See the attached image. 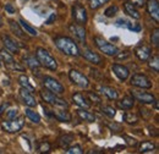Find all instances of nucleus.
I'll return each instance as SVG.
<instances>
[{
    "label": "nucleus",
    "instance_id": "1",
    "mask_svg": "<svg viewBox=\"0 0 159 154\" xmlns=\"http://www.w3.org/2000/svg\"><path fill=\"white\" fill-rule=\"evenodd\" d=\"M55 45L58 47L60 52H62L64 54L69 55V57H79L80 49L77 44L75 43V40L69 37H64L60 36L55 38Z\"/></svg>",
    "mask_w": 159,
    "mask_h": 154
},
{
    "label": "nucleus",
    "instance_id": "2",
    "mask_svg": "<svg viewBox=\"0 0 159 154\" xmlns=\"http://www.w3.org/2000/svg\"><path fill=\"white\" fill-rule=\"evenodd\" d=\"M36 58L38 60L42 66L52 70V71H55L58 69V64H57V60L53 58L48 50H45L44 48H37L36 50Z\"/></svg>",
    "mask_w": 159,
    "mask_h": 154
},
{
    "label": "nucleus",
    "instance_id": "3",
    "mask_svg": "<svg viewBox=\"0 0 159 154\" xmlns=\"http://www.w3.org/2000/svg\"><path fill=\"white\" fill-rule=\"evenodd\" d=\"M39 94H40V97H42V99H43L45 103L50 104V105H54V106H58V108H67V106H69V104H67V102H66L65 99L58 97L55 93H53V92H50V91L42 89L39 92Z\"/></svg>",
    "mask_w": 159,
    "mask_h": 154
},
{
    "label": "nucleus",
    "instance_id": "4",
    "mask_svg": "<svg viewBox=\"0 0 159 154\" xmlns=\"http://www.w3.org/2000/svg\"><path fill=\"white\" fill-rule=\"evenodd\" d=\"M93 40H94V44L97 45V48L99 49L102 53H104L105 55L115 57L119 53V50H118V48L115 45L110 44L108 40H105V39L102 38V37H94Z\"/></svg>",
    "mask_w": 159,
    "mask_h": 154
},
{
    "label": "nucleus",
    "instance_id": "5",
    "mask_svg": "<svg viewBox=\"0 0 159 154\" xmlns=\"http://www.w3.org/2000/svg\"><path fill=\"white\" fill-rule=\"evenodd\" d=\"M25 125V120L23 117H15V119H11L10 121H4L1 127L5 132H9V134H17L22 130Z\"/></svg>",
    "mask_w": 159,
    "mask_h": 154
},
{
    "label": "nucleus",
    "instance_id": "6",
    "mask_svg": "<svg viewBox=\"0 0 159 154\" xmlns=\"http://www.w3.org/2000/svg\"><path fill=\"white\" fill-rule=\"evenodd\" d=\"M43 83H44V86H45L47 89H49L50 92H53V93H55V94H62V93L65 92L64 86L60 83L59 81H57V79L53 78V77L45 76L43 78Z\"/></svg>",
    "mask_w": 159,
    "mask_h": 154
},
{
    "label": "nucleus",
    "instance_id": "7",
    "mask_svg": "<svg viewBox=\"0 0 159 154\" xmlns=\"http://www.w3.org/2000/svg\"><path fill=\"white\" fill-rule=\"evenodd\" d=\"M131 84L141 89H149L153 86L152 81L146 75H142V74H136L131 77Z\"/></svg>",
    "mask_w": 159,
    "mask_h": 154
},
{
    "label": "nucleus",
    "instance_id": "8",
    "mask_svg": "<svg viewBox=\"0 0 159 154\" xmlns=\"http://www.w3.org/2000/svg\"><path fill=\"white\" fill-rule=\"evenodd\" d=\"M72 16L76 21V23H79V25H84L87 22V19H88L84 6L81 5L80 2H76L72 6Z\"/></svg>",
    "mask_w": 159,
    "mask_h": 154
},
{
    "label": "nucleus",
    "instance_id": "9",
    "mask_svg": "<svg viewBox=\"0 0 159 154\" xmlns=\"http://www.w3.org/2000/svg\"><path fill=\"white\" fill-rule=\"evenodd\" d=\"M69 76H70V79H71L75 84H77L79 87H81V88H88V86H89V79L84 76L82 72H80L77 70H71V71L69 72Z\"/></svg>",
    "mask_w": 159,
    "mask_h": 154
},
{
    "label": "nucleus",
    "instance_id": "10",
    "mask_svg": "<svg viewBox=\"0 0 159 154\" xmlns=\"http://www.w3.org/2000/svg\"><path fill=\"white\" fill-rule=\"evenodd\" d=\"M131 94H132V98L135 100L139 102L141 104H153L156 102V97L151 94V93H148V92L134 89V91H131Z\"/></svg>",
    "mask_w": 159,
    "mask_h": 154
},
{
    "label": "nucleus",
    "instance_id": "11",
    "mask_svg": "<svg viewBox=\"0 0 159 154\" xmlns=\"http://www.w3.org/2000/svg\"><path fill=\"white\" fill-rule=\"evenodd\" d=\"M0 57H1V59L4 60L6 67H9V69H11V70H20V71L23 70V67H21L19 64H16V61L14 60L12 55H11L6 49L0 50Z\"/></svg>",
    "mask_w": 159,
    "mask_h": 154
},
{
    "label": "nucleus",
    "instance_id": "12",
    "mask_svg": "<svg viewBox=\"0 0 159 154\" xmlns=\"http://www.w3.org/2000/svg\"><path fill=\"white\" fill-rule=\"evenodd\" d=\"M20 97L23 100V103L26 104V106H28V108H36L37 106V100L33 96V92L22 87L20 91Z\"/></svg>",
    "mask_w": 159,
    "mask_h": 154
},
{
    "label": "nucleus",
    "instance_id": "13",
    "mask_svg": "<svg viewBox=\"0 0 159 154\" xmlns=\"http://www.w3.org/2000/svg\"><path fill=\"white\" fill-rule=\"evenodd\" d=\"M1 40H2V43H4V45H5V49H6L7 52H10V53H12V54H17V53L20 52L19 44L11 38V37H9V36H6V34H2V36H1Z\"/></svg>",
    "mask_w": 159,
    "mask_h": 154
},
{
    "label": "nucleus",
    "instance_id": "14",
    "mask_svg": "<svg viewBox=\"0 0 159 154\" xmlns=\"http://www.w3.org/2000/svg\"><path fill=\"white\" fill-rule=\"evenodd\" d=\"M70 31L76 36V38L79 39L81 43H86V29L82 25H79V23H71L69 26Z\"/></svg>",
    "mask_w": 159,
    "mask_h": 154
},
{
    "label": "nucleus",
    "instance_id": "15",
    "mask_svg": "<svg viewBox=\"0 0 159 154\" xmlns=\"http://www.w3.org/2000/svg\"><path fill=\"white\" fill-rule=\"evenodd\" d=\"M147 11L149 16L156 21V23L159 22V4L158 0H148L147 1Z\"/></svg>",
    "mask_w": 159,
    "mask_h": 154
},
{
    "label": "nucleus",
    "instance_id": "16",
    "mask_svg": "<svg viewBox=\"0 0 159 154\" xmlns=\"http://www.w3.org/2000/svg\"><path fill=\"white\" fill-rule=\"evenodd\" d=\"M111 69H113L114 74L118 76V78H119L120 81H126V79L129 78L130 70H129L126 66L120 65V64H114V65L111 66Z\"/></svg>",
    "mask_w": 159,
    "mask_h": 154
},
{
    "label": "nucleus",
    "instance_id": "17",
    "mask_svg": "<svg viewBox=\"0 0 159 154\" xmlns=\"http://www.w3.org/2000/svg\"><path fill=\"white\" fill-rule=\"evenodd\" d=\"M135 54L141 61H146L151 57V48L146 44H139V47L135 49Z\"/></svg>",
    "mask_w": 159,
    "mask_h": 154
},
{
    "label": "nucleus",
    "instance_id": "18",
    "mask_svg": "<svg viewBox=\"0 0 159 154\" xmlns=\"http://www.w3.org/2000/svg\"><path fill=\"white\" fill-rule=\"evenodd\" d=\"M83 58L86 59V60H88L89 62H92V64H96V65H99L103 62V60H102V57L98 55L97 53H94V52H92L91 49H88V48H86L84 50H83Z\"/></svg>",
    "mask_w": 159,
    "mask_h": 154
},
{
    "label": "nucleus",
    "instance_id": "19",
    "mask_svg": "<svg viewBox=\"0 0 159 154\" xmlns=\"http://www.w3.org/2000/svg\"><path fill=\"white\" fill-rule=\"evenodd\" d=\"M72 100H74V103H75L76 105H79L80 108H82V109H89V108H91L89 100L83 96L82 93H75V94L72 96Z\"/></svg>",
    "mask_w": 159,
    "mask_h": 154
},
{
    "label": "nucleus",
    "instance_id": "20",
    "mask_svg": "<svg viewBox=\"0 0 159 154\" xmlns=\"http://www.w3.org/2000/svg\"><path fill=\"white\" fill-rule=\"evenodd\" d=\"M53 116L60 121V122H70L71 121V115L67 110H60V109H55L53 111Z\"/></svg>",
    "mask_w": 159,
    "mask_h": 154
},
{
    "label": "nucleus",
    "instance_id": "21",
    "mask_svg": "<svg viewBox=\"0 0 159 154\" xmlns=\"http://www.w3.org/2000/svg\"><path fill=\"white\" fill-rule=\"evenodd\" d=\"M124 9H125L126 14H129L131 17H134L135 20L141 19V15H139V12L137 11V9H136V6L134 4L126 1V2H124Z\"/></svg>",
    "mask_w": 159,
    "mask_h": 154
},
{
    "label": "nucleus",
    "instance_id": "22",
    "mask_svg": "<svg viewBox=\"0 0 159 154\" xmlns=\"http://www.w3.org/2000/svg\"><path fill=\"white\" fill-rule=\"evenodd\" d=\"M9 25H10L11 31L14 32V34H16L19 38H22V39L26 38V36H25V33H23V29H22V27L20 26V23H17V22L14 21V20H10V21H9Z\"/></svg>",
    "mask_w": 159,
    "mask_h": 154
},
{
    "label": "nucleus",
    "instance_id": "23",
    "mask_svg": "<svg viewBox=\"0 0 159 154\" xmlns=\"http://www.w3.org/2000/svg\"><path fill=\"white\" fill-rule=\"evenodd\" d=\"M135 104V99L131 98V97H124L120 102H118V106L120 109H124V110H129L134 106Z\"/></svg>",
    "mask_w": 159,
    "mask_h": 154
},
{
    "label": "nucleus",
    "instance_id": "24",
    "mask_svg": "<svg viewBox=\"0 0 159 154\" xmlns=\"http://www.w3.org/2000/svg\"><path fill=\"white\" fill-rule=\"evenodd\" d=\"M23 60L26 61V64H27V66L36 74V71H38V69H39L40 64L38 62V60L37 58H34V57H30V55H27V57H25Z\"/></svg>",
    "mask_w": 159,
    "mask_h": 154
},
{
    "label": "nucleus",
    "instance_id": "25",
    "mask_svg": "<svg viewBox=\"0 0 159 154\" xmlns=\"http://www.w3.org/2000/svg\"><path fill=\"white\" fill-rule=\"evenodd\" d=\"M76 113H77V115H79L82 120H84V121L94 122V120H96V116L93 115L92 113L87 111V109H79V110H76Z\"/></svg>",
    "mask_w": 159,
    "mask_h": 154
},
{
    "label": "nucleus",
    "instance_id": "26",
    "mask_svg": "<svg viewBox=\"0 0 159 154\" xmlns=\"http://www.w3.org/2000/svg\"><path fill=\"white\" fill-rule=\"evenodd\" d=\"M99 91L103 93V94H105V96L108 97L109 99H118V92L114 89V88H111V87H107V86H103V87H100Z\"/></svg>",
    "mask_w": 159,
    "mask_h": 154
},
{
    "label": "nucleus",
    "instance_id": "27",
    "mask_svg": "<svg viewBox=\"0 0 159 154\" xmlns=\"http://www.w3.org/2000/svg\"><path fill=\"white\" fill-rule=\"evenodd\" d=\"M74 135H71V134H66V135L61 136L59 138V146L61 148H67L70 144H71V142L74 141Z\"/></svg>",
    "mask_w": 159,
    "mask_h": 154
},
{
    "label": "nucleus",
    "instance_id": "28",
    "mask_svg": "<svg viewBox=\"0 0 159 154\" xmlns=\"http://www.w3.org/2000/svg\"><path fill=\"white\" fill-rule=\"evenodd\" d=\"M156 148L154 143L151 142V141H143L139 147V152L141 153H147V152H152L153 149Z\"/></svg>",
    "mask_w": 159,
    "mask_h": 154
},
{
    "label": "nucleus",
    "instance_id": "29",
    "mask_svg": "<svg viewBox=\"0 0 159 154\" xmlns=\"http://www.w3.org/2000/svg\"><path fill=\"white\" fill-rule=\"evenodd\" d=\"M25 115L27 116L32 122H34V124H39L40 122V116L38 113H36L34 110H32L31 108H27L26 110H25Z\"/></svg>",
    "mask_w": 159,
    "mask_h": 154
},
{
    "label": "nucleus",
    "instance_id": "30",
    "mask_svg": "<svg viewBox=\"0 0 159 154\" xmlns=\"http://www.w3.org/2000/svg\"><path fill=\"white\" fill-rule=\"evenodd\" d=\"M20 26L22 27V29L23 31H26V33H28V34H31V36H33V37H36V36H38V32L32 27V26H30L25 20H20Z\"/></svg>",
    "mask_w": 159,
    "mask_h": 154
},
{
    "label": "nucleus",
    "instance_id": "31",
    "mask_svg": "<svg viewBox=\"0 0 159 154\" xmlns=\"http://www.w3.org/2000/svg\"><path fill=\"white\" fill-rule=\"evenodd\" d=\"M19 83H20L23 88H26V89H28L31 92H34V87L30 83V79H28V77L26 76V75H21L19 77Z\"/></svg>",
    "mask_w": 159,
    "mask_h": 154
},
{
    "label": "nucleus",
    "instance_id": "32",
    "mask_svg": "<svg viewBox=\"0 0 159 154\" xmlns=\"http://www.w3.org/2000/svg\"><path fill=\"white\" fill-rule=\"evenodd\" d=\"M124 121L129 125H134V124L139 122V117L130 111H126V113H124Z\"/></svg>",
    "mask_w": 159,
    "mask_h": 154
},
{
    "label": "nucleus",
    "instance_id": "33",
    "mask_svg": "<svg viewBox=\"0 0 159 154\" xmlns=\"http://www.w3.org/2000/svg\"><path fill=\"white\" fill-rule=\"evenodd\" d=\"M148 66L154 71V72H158L159 71V57L158 55H154L148 60Z\"/></svg>",
    "mask_w": 159,
    "mask_h": 154
},
{
    "label": "nucleus",
    "instance_id": "34",
    "mask_svg": "<svg viewBox=\"0 0 159 154\" xmlns=\"http://www.w3.org/2000/svg\"><path fill=\"white\" fill-rule=\"evenodd\" d=\"M109 1L110 0H88V4H89V7L92 10H97V9L102 7L104 4L109 2Z\"/></svg>",
    "mask_w": 159,
    "mask_h": 154
},
{
    "label": "nucleus",
    "instance_id": "35",
    "mask_svg": "<svg viewBox=\"0 0 159 154\" xmlns=\"http://www.w3.org/2000/svg\"><path fill=\"white\" fill-rule=\"evenodd\" d=\"M102 113H103V114H105L107 116H109V117H114L115 114H116V110H115L113 106L105 105V106H103V108H102Z\"/></svg>",
    "mask_w": 159,
    "mask_h": 154
},
{
    "label": "nucleus",
    "instance_id": "36",
    "mask_svg": "<svg viewBox=\"0 0 159 154\" xmlns=\"http://www.w3.org/2000/svg\"><path fill=\"white\" fill-rule=\"evenodd\" d=\"M118 11H119V7H118L116 5H111V6H109V7L104 11V15H105L107 17H113Z\"/></svg>",
    "mask_w": 159,
    "mask_h": 154
},
{
    "label": "nucleus",
    "instance_id": "37",
    "mask_svg": "<svg viewBox=\"0 0 159 154\" xmlns=\"http://www.w3.org/2000/svg\"><path fill=\"white\" fill-rule=\"evenodd\" d=\"M66 153L67 154H82L83 151H82V147H81V146L75 144V146H72V147H69V148L66 149Z\"/></svg>",
    "mask_w": 159,
    "mask_h": 154
},
{
    "label": "nucleus",
    "instance_id": "38",
    "mask_svg": "<svg viewBox=\"0 0 159 154\" xmlns=\"http://www.w3.org/2000/svg\"><path fill=\"white\" fill-rule=\"evenodd\" d=\"M87 96H88L91 102H93V103H96V104H100V103H102L100 97L98 96V94H96V93H93V92H88Z\"/></svg>",
    "mask_w": 159,
    "mask_h": 154
},
{
    "label": "nucleus",
    "instance_id": "39",
    "mask_svg": "<svg viewBox=\"0 0 159 154\" xmlns=\"http://www.w3.org/2000/svg\"><path fill=\"white\" fill-rule=\"evenodd\" d=\"M151 39H152L153 45H154V47H158V45H159V29H158V28H156V29L153 31Z\"/></svg>",
    "mask_w": 159,
    "mask_h": 154
},
{
    "label": "nucleus",
    "instance_id": "40",
    "mask_svg": "<svg viewBox=\"0 0 159 154\" xmlns=\"http://www.w3.org/2000/svg\"><path fill=\"white\" fill-rule=\"evenodd\" d=\"M50 151V144L48 142H42L38 146V152L39 153H45V152H49Z\"/></svg>",
    "mask_w": 159,
    "mask_h": 154
},
{
    "label": "nucleus",
    "instance_id": "41",
    "mask_svg": "<svg viewBox=\"0 0 159 154\" xmlns=\"http://www.w3.org/2000/svg\"><path fill=\"white\" fill-rule=\"evenodd\" d=\"M124 138L126 139V143H127L130 147H136V146H137V141H136L135 138H132V137H130V136H127V135L124 136Z\"/></svg>",
    "mask_w": 159,
    "mask_h": 154
},
{
    "label": "nucleus",
    "instance_id": "42",
    "mask_svg": "<svg viewBox=\"0 0 159 154\" xmlns=\"http://www.w3.org/2000/svg\"><path fill=\"white\" fill-rule=\"evenodd\" d=\"M126 27L129 28V29H131V31H135V32H139L141 31V26H139V23H136V25H134V23H131V22H126Z\"/></svg>",
    "mask_w": 159,
    "mask_h": 154
},
{
    "label": "nucleus",
    "instance_id": "43",
    "mask_svg": "<svg viewBox=\"0 0 159 154\" xmlns=\"http://www.w3.org/2000/svg\"><path fill=\"white\" fill-rule=\"evenodd\" d=\"M17 115H19V110L17 109H11V110H7V113H6V117L9 120L17 117Z\"/></svg>",
    "mask_w": 159,
    "mask_h": 154
},
{
    "label": "nucleus",
    "instance_id": "44",
    "mask_svg": "<svg viewBox=\"0 0 159 154\" xmlns=\"http://www.w3.org/2000/svg\"><path fill=\"white\" fill-rule=\"evenodd\" d=\"M115 57H116V59H118V60H121V59H129L130 57H131V53L126 50V52H122V53H120V54L118 53Z\"/></svg>",
    "mask_w": 159,
    "mask_h": 154
},
{
    "label": "nucleus",
    "instance_id": "45",
    "mask_svg": "<svg viewBox=\"0 0 159 154\" xmlns=\"http://www.w3.org/2000/svg\"><path fill=\"white\" fill-rule=\"evenodd\" d=\"M108 126H109V129H110L111 131H121V125H120V124L114 122V124H109Z\"/></svg>",
    "mask_w": 159,
    "mask_h": 154
},
{
    "label": "nucleus",
    "instance_id": "46",
    "mask_svg": "<svg viewBox=\"0 0 159 154\" xmlns=\"http://www.w3.org/2000/svg\"><path fill=\"white\" fill-rule=\"evenodd\" d=\"M127 1L134 4L135 6H139V7H142L144 5V0H127Z\"/></svg>",
    "mask_w": 159,
    "mask_h": 154
},
{
    "label": "nucleus",
    "instance_id": "47",
    "mask_svg": "<svg viewBox=\"0 0 159 154\" xmlns=\"http://www.w3.org/2000/svg\"><path fill=\"white\" fill-rule=\"evenodd\" d=\"M5 10H6V12H9V14H15V11H16V9H15L11 4H6V5H5Z\"/></svg>",
    "mask_w": 159,
    "mask_h": 154
},
{
    "label": "nucleus",
    "instance_id": "48",
    "mask_svg": "<svg viewBox=\"0 0 159 154\" xmlns=\"http://www.w3.org/2000/svg\"><path fill=\"white\" fill-rule=\"evenodd\" d=\"M9 105H10V104H9V103H6V102H4V103L0 105V116L4 114V111H6V109L9 108Z\"/></svg>",
    "mask_w": 159,
    "mask_h": 154
},
{
    "label": "nucleus",
    "instance_id": "49",
    "mask_svg": "<svg viewBox=\"0 0 159 154\" xmlns=\"http://www.w3.org/2000/svg\"><path fill=\"white\" fill-rule=\"evenodd\" d=\"M55 19H57V15H55V14H52V15H50V17L45 21V25H52V22H53Z\"/></svg>",
    "mask_w": 159,
    "mask_h": 154
},
{
    "label": "nucleus",
    "instance_id": "50",
    "mask_svg": "<svg viewBox=\"0 0 159 154\" xmlns=\"http://www.w3.org/2000/svg\"><path fill=\"white\" fill-rule=\"evenodd\" d=\"M148 129L151 130V131H149V135H151V136H158V131H157V129H156V127L149 126Z\"/></svg>",
    "mask_w": 159,
    "mask_h": 154
},
{
    "label": "nucleus",
    "instance_id": "51",
    "mask_svg": "<svg viewBox=\"0 0 159 154\" xmlns=\"http://www.w3.org/2000/svg\"><path fill=\"white\" fill-rule=\"evenodd\" d=\"M126 22H127V21H125V20H118V21H116V25L120 26V27H124V26L126 27Z\"/></svg>",
    "mask_w": 159,
    "mask_h": 154
},
{
    "label": "nucleus",
    "instance_id": "52",
    "mask_svg": "<svg viewBox=\"0 0 159 154\" xmlns=\"http://www.w3.org/2000/svg\"><path fill=\"white\" fill-rule=\"evenodd\" d=\"M2 26V19H1V16H0V27Z\"/></svg>",
    "mask_w": 159,
    "mask_h": 154
},
{
    "label": "nucleus",
    "instance_id": "53",
    "mask_svg": "<svg viewBox=\"0 0 159 154\" xmlns=\"http://www.w3.org/2000/svg\"><path fill=\"white\" fill-rule=\"evenodd\" d=\"M0 67H1V61H0Z\"/></svg>",
    "mask_w": 159,
    "mask_h": 154
}]
</instances>
